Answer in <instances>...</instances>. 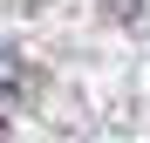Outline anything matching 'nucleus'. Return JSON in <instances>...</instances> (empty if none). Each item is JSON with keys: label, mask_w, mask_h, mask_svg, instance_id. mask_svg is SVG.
Instances as JSON below:
<instances>
[{"label": "nucleus", "mask_w": 150, "mask_h": 143, "mask_svg": "<svg viewBox=\"0 0 150 143\" xmlns=\"http://www.w3.org/2000/svg\"><path fill=\"white\" fill-rule=\"evenodd\" d=\"M14 89H21V61L0 48V95H14Z\"/></svg>", "instance_id": "obj_1"}]
</instances>
